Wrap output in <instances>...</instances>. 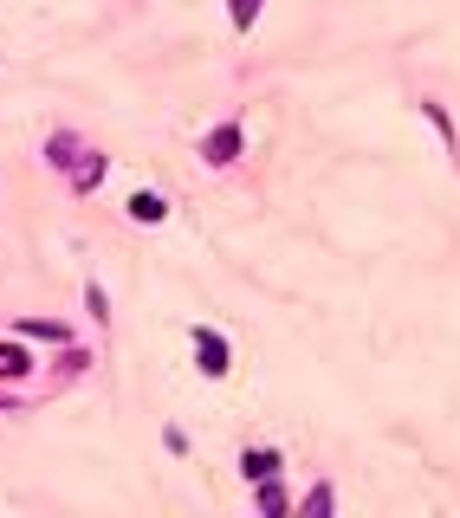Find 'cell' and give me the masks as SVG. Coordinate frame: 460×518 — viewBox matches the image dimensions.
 <instances>
[{
    "instance_id": "1",
    "label": "cell",
    "mask_w": 460,
    "mask_h": 518,
    "mask_svg": "<svg viewBox=\"0 0 460 518\" xmlns=\"http://www.w3.org/2000/svg\"><path fill=\"white\" fill-rule=\"evenodd\" d=\"M195 363H201V376H227V344H221V331H201V324H195Z\"/></svg>"
},
{
    "instance_id": "2",
    "label": "cell",
    "mask_w": 460,
    "mask_h": 518,
    "mask_svg": "<svg viewBox=\"0 0 460 518\" xmlns=\"http://www.w3.org/2000/svg\"><path fill=\"white\" fill-rule=\"evenodd\" d=\"M201 156H208L214 169H227V162L240 156V124H221V130L208 136V143H201Z\"/></svg>"
},
{
    "instance_id": "3",
    "label": "cell",
    "mask_w": 460,
    "mask_h": 518,
    "mask_svg": "<svg viewBox=\"0 0 460 518\" xmlns=\"http://www.w3.org/2000/svg\"><path fill=\"white\" fill-rule=\"evenodd\" d=\"M78 156H85V149H78V136H46V162H52V169H65V175H72L78 169Z\"/></svg>"
},
{
    "instance_id": "4",
    "label": "cell",
    "mask_w": 460,
    "mask_h": 518,
    "mask_svg": "<svg viewBox=\"0 0 460 518\" xmlns=\"http://www.w3.org/2000/svg\"><path fill=\"white\" fill-rule=\"evenodd\" d=\"M240 473H247V480H273L279 454H273V447H247V454H240Z\"/></svg>"
},
{
    "instance_id": "5",
    "label": "cell",
    "mask_w": 460,
    "mask_h": 518,
    "mask_svg": "<svg viewBox=\"0 0 460 518\" xmlns=\"http://www.w3.org/2000/svg\"><path fill=\"white\" fill-rule=\"evenodd\" d=\"M98 182H104V156H98V149H85V156H78V169H72V188H78V195H91Z\"/></svg>"
},
{
    "instance_id": "6",
    "label": "cell",
    "mask_w": 460,
    "mask_h": 518,
    "mask_svg": "<svg viewBox=\"0 0 460 518\" xmlns=\"http://www.w3.org/2000/svg\"><path fill=\"white\" fill-rule=\"evenodd\" d=\"M162 214H169V201H162V195H150V188H143V195H130V221H162Z\"/></svg>"
},
{
    "instance_id": "7",
    "label": "cell",
    "mask_w": 460,
    "mask_h": 518,
    "mask_svg": "<svg viewBox=\"0 0 460 518\" xmlns=\"http://www.w3.org/2000/svg\"><path fill=\"white\" fill-rule=\"evenodd\" d=\"M13 331H20V337H46V344H65V324H52V318H20Z\"/></svg>"
},
{
    "instance_id": "8",
    "label": "cell",
    "mask_w": 460,
    "mask_h": 518,
    "mask_svg": "<svg viewBox=\"0 0 460 518\" xmlns=\"http://www.w3.org/2000/svg\"><path fill=\"white\" fill-rule=\"evenodd\" d=\"M260 512H266V518L286 512V486H279V473H273V480H260Z\"/></svg>"
},
{
    "instance_id": "9",
    "label": "cell",
    "mask_w": 460,
    "mask_h": 518,
    "mask_svg": "<svg viewBox=\"0 0 460 518\" xmlns=\"http://www.w3.org/2000/svg\"><path fill=\"white\" fill-rule=\"evenodd\" d=\"M33 363H26V350L20 344H0V376H26Z\"/></svg>"
},
{
    "instance_id": "10",
    "label": "cell",
    "mask_w": 460,
    "mask_h": 518,
    "mask_svg": "<svg viewBox=\"0 0 460 518\" xmlns=\"http://www.w3.org/2000/svg\"><path fill=\"white\" fill-rule=\"evenodd\" d=\"M227 13H234V26H240V33H247V26L260 20V0H227Z\"/></svg>"
},
{
    "instance_id": "11",
    "label": "cell",
    "mask_w": 460,
    "mask_h": 518,
    "mask_svg": "<svg viewBox=\"0 0 460 518\" xmlns=\"http://www.w3.org/2000/svg\"><path fill=\"white\" fill-rule=\"evenodd\" d=\"M305 512H311V518H324V512H331V486H318V493L305 499Z\"/></svg>"
}]
</instances>
